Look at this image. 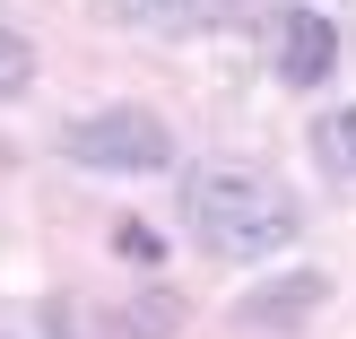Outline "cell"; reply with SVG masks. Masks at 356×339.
Wrapping results in <instances>:
<instances>
[{
  "mask_svg": "<svg viewBox=\"0 0 356 339\" xmlns=\"http://www.w3.org/2000/svg\"><path fill=\"white\" fill-rule=\"evenodd\" d=\"M305 209L287 200V183H270L261 166H191L183 174V235L209 261H270L296 244Z\"/></svg>",
  "mask_w": 356,
  "mask_h": 339,
  "instance_id": "6da1fadb",
  "label": "cell"
},
{
  "mask_svg": "<svg viewBox=\"0 0 356 339\" xmlns=\"http://www.w3.org/2000/svg\"><path fill=\"white\" fill-rule=\"evenodd\" d=\"M70 166H96V174H156L174 157V131L148 113V104H104V113H79L61 131Z\"/></svg>",
  "mask_w": 356,
  "mask_h": 339,
  "instance_id": "7a4b0ae2",
  "label": "cell"
},
{
  "mask_svg": "<svg viewBox=\"0 0 356 339\" xmlns=\"http://www.w3.org/2000/svg\"><path fill=\"white\" fill-rule=\"evenodd\" d=\"M339 70V26L322 9H287L278 17V79L287 87H322Z\"/></svg>",
  "mask_w": 356,
  "mask_h": 339,
  "instance_id": "3957f363",
  "label": "cell"
},
{
  "mask_svg": "<svg viewBox=\"0 0 356 339\" xmlns=\"http://www.w3.org/2000/svg\"><path fill=\"white\" fill-rule=\"evenodd\" d=\"M322 305H330V270H287V278H261V287L235 305V322H252V331H296L305 313H322Z\"/></svg>",
  "mask_w": 356,
  "mask_h": 339,
  "instance_id": "277c9868",
  "label": "cell"
},
{
  "mask_svg": "<svg viewBox=\"0 0 356 339\" xmlns=\"http://www.w3.org/2000/svg\"><path fill=\"white\" fill-rule=\"evenodd\" d=\"M174 331H183V296L174 287H139L113 313V339H174Z\"/></svg>",
  "mask_w": 356,
  "mask_h": 339,
  "instance_id": "5b68a950",
  "label": "cell"
},
{
  "mask_svg": "<svg viewBox=\"0 0 356 339\" xmlns=\"http://www.w3.org/2000/svg\"><path fill=\"white\" fill-rule=\"evenodd\" d=\"M313 157H322L330 183H356V104H339V113L313 122Z\"/></svg>",
  "mask_w": 356,
  "mask_h": 339,
  "instance_id": "8992f818",
  "label": "cell"
},
{
  "mask_svg": "<svg viewBox=\"0 0 356 339\" xmlns=\"http://www.w3.org/2000/svg\"><path fill=\"white\" fill-rule=\"evenodd\" d=\"M226 0H131V17L139 26H165V35H183V26H209Z\"/></svg>",
  "mask_w": 356,
  "mask_h": 339,
  "instance_id": "52a82bcc",
  "label": "cell"
},
{
  "mask_svg": "<svg viewBox=\"0 0 356 339\" xmlns=\"http://www.w3.org/2000/svg\"><path fill=\"white\" fill-rule=\"evenodd\" d=\"M26 79H35V44L17 26H0V96H17Z\"/></svg>",
  "mask_w": 356,
  "mask_h": 339,
  "instance_id": "ba28073f",
  "label": "cell"
},
{
  "mask_svg": "<svg viewBox=\"0 0 356 339\" xmlns=\"http://www.w3.org/2000/svg\"><path fill=\"white\" fill-rule=\"evenodd\" d=\"M113 244H122V261H148V270H156V253H165L148 226H113Z\"/></svg>",
  "mask_w": 356,
  "mask_h": 339,
  "instance_id": "9c48e42d",
  "label": "cell"
}]
</instances>
